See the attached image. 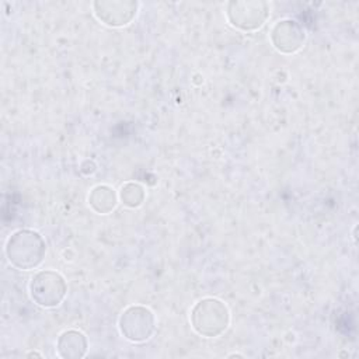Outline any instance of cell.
<instances>
[{
	"mask_svg": "<svg viewBox=\"0 0 359 359\" xmlns=\"http://www.w3.org/2000/svg\"><path fill=\"white\" fill-rule=\"evenodd\" d=\"M88 349L87 337L79 330L63 331L56 341V352L62 359H80Z\"/></svg>",
	"mask_w": 359,
	"mask_h": 359,
	"instance_id": "cell-8",
	"label": "cell"
},
{
	"mask_svg": "<svg viewBox=\"0 0 359 359\" xmlns=\"http://www.w3.org/2000/svg\"><path fill=\"white\" fill-rule=\"evenodd\" d=\"M137 8L139 3L133 0H97L93 3L95 17L114 28L128 25L136 17Z\"/></svg>",
	"mask_w": 359,
	"mask_h": 359,
	"instance_id": "cell-6",
	"label": "cell"
},
{
	"mask_svg": "<svg viewBox=\"0 0 359 359\" xmlns=\"http://www.w3.org/2000/svg\"><path fill=\"white\" fill-rule=\"evenodd\" d=\"M118 328L125 339L135 344L144 342L150 339L156 331V316L149 307L133 304L121 313Z\"/></svg>",
	"mask_w": 359,
	"mask_h": 359,
	"instance_id": "cell-4",
	"label": "cell"
},
{
	"mask_svg": "<svg viewBox=\"0 0 359 359\" xmlns=\"http://www.w3.org/2000/svg\"><path fill=\"white\" fill-rule=\"evenodd\" d=\"M194 331L205 338L222 335L230 324V311L226 303L215 297H206L195 303L189 316Z\"/></svg>",
	"mask_w": 359,
	"mask_h": 359,
	"instance_id": "cell-2",
	"label": "cell"
},
{
	"mask_svg": "<svg viewBox=\"0 0 359 359\" xmlns=\"http://www.w3.org/2000/svg\"><path fill=\"white\" fill-rule=\"evenodd\" d=\"M226 15L234 28L245 32L257 31L269 15V4L264 0H233L226 6Z\"/></svg>",
	"mask_w": 359,
	"mask_h": 359,
	"instance_id": "cell-5",
	"label": "cell"
},
{
	"mask_svg": "<svg viewBox=\"0 0 359 359\" xmlns=\"http://www.w3.org/2000/svg\"><path fill=\"white\" fill-rule=\"evenodd\" d=\"M118 194L109 185H97L90 191L88 205L98 215L112 212L118 205Z\"/></svg>",
	"mask_w": 359,
	"mask_h": 359,
	"instance_id": "cell-9",
	"label": "cell"
},
{
	"mask_svg": "<svg viewBox=\"0 0 359 359\" xmlns=\"http://www.w3.org/2000/svg\"><path fill=\"white\" fill-rule=\"evenodd\" d=\"M118 196L125 206L135 209V208H139L144 202L146 191L137 182H126L121 187Z\"/></svg>",
	"mask_w": 359,
	"mask_h": 359,
	"instance_id": "cell-10",
	"label": "cell"
},
{
	"mask_svg": "<svg viewBox=\"0 0 359 359\" xmlns=\"http://www.w3.org/2000/svg\"><path fill=\"white\" fill-rule=\"evenodd\" d=\"M4 252L11 266L20 271H29L42 264L46 254V243L38 231L20 229L7 238Z\"/></svg>",
	"mask_w": 359,
	"mask_h": 359,
	"instance_id": "cell-1",
	"label": "cell"
},
{
	"mask_svg": "<svg viewBox=\"0 0 359 359\" xmlns=\"http://www.w3.org/2000/svg\"><path fill=\"white\" fill-rule=\"evenodd\" d=\"M306 41V31L300 22L292 18L278 21L271 29V42L273 48L285 55L297 52Z\"/></svg>",
	"mask_w": 359,
	"mask_h": 359,
	"instance_id": "cell-7",
	"label": "cell"
},
{
	"mask_svg": "<svg viewBox=\"0 0 359 359\" xmlns=\"http://www.w3.org/2000/svg\"><path fill=\"white\" fill-rule=\"evenodd\" d=\"M80 171H81L84 175H91V174H94V172L97 171V165H95V163H94L93 160H86V161L81 163Z\"/></svg>",
	"mask_w": 359,
	"mask_h": 359,
	"instance_id": "cell-11",
	"label": "cell"
},
{
	"mask_svg": "<svg viewBox=\"0 0 359 359\" xmlns=\"http://www.w3.org/2000/svg\"><path fill=\"white\" fill-rule=\"evenodd\" d=\"M27 356H38V358H42V355L38 353V352H31V353H28Z\"/></svg>",
	"mask_w": 359,
	"mask_h": 359,
	"instance_id": "cell-12",
	"label": "cell"
},
{
	"mask_svg": "<svg viewBox=\"0 0 359 359\" xmlns=\"http://www.w3.org/2000/svg\"><path fill=\"white\" fill-rule=\"evenodd\" d=\"M28 290L35 304L43 309H53L65 300L67 283L62 273L52 269H43L31 278Z\"/></svg>",
	"mask_w": 359,
	"mask_h": 359,
	"instance_id": "cell-3",
	"label": "cell"
}]
</instances>
